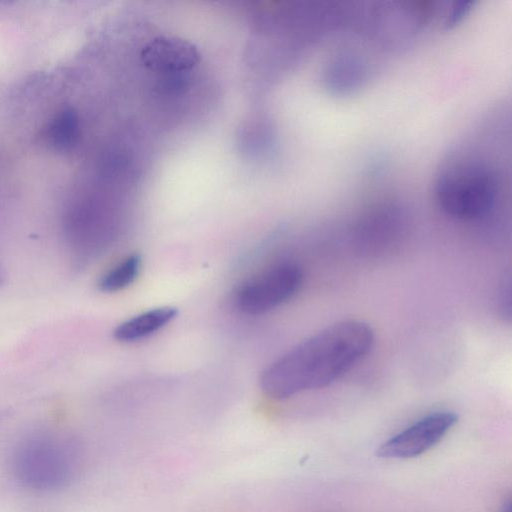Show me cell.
Instances as JSON below:
<instances>
[{
    "mask_svg": "<svg viewBox=\"0 0 512 512\" xmlns=\"http://www.w3.org/2000/svg\"><path fill=\"white\" fill-rule=\"evenodd\" d=\"M500 512H511V502L507 501L505 504H503Z\"/></svg>",
    "mask_w": 512,
    "mask_h": 512,
    "instance_id": "obj_11",
    "label": "cell"
},
{
    "mask_svg": "<svg viewBox=\"0 0 512 512\" xmlns=\"http://www.w3.org/2000/svg\"><path fill=\"white\" fill-rule=\"evenodd\" d=\"M1 279H2V274H1V271H0V283H1Z\"/></svg>",
    "mask_w": 512,
    "mask_h": 512,
    "instance_id": "obj_12",
    "label": "cell"
},
{
    "mask_svg": "<svg viewBox=\"0 0 512 512\" xmlns=\"http://www.w3.org/2000/svg\"><path fill=\"white\" fill-rule=\"evenodd\" d=\"M141 268V257L131 254L107 271L99 280L98 288L103 292H116L129 286L137 278Z\"/></svg>",
    "mask_w": 512,
    "mask_h": 512,
    "instance_id": "obj_9",
    "label": "cell"
},
{
    "mask_svg": "<svg viewBox=\"0 0 512 512\" xmlns=\"http://www.w3.org/2000/svg\"><path fill=\"white\" fill-rule=\"evenodd\" d=\"M498 191L495 168L472 151L450 154L434 183L439 207L450 217L463 221L486 216L495 205Z\"/></svg>",
    "mask_w": 512,
    "mask_h": 512,
    "instance_id": "obj_2",
    "label": "cell"
},
{
    "mask_svg": "<svg viewBox=\"0 0 512 512\" xmlns=\"http://www.w3.org/2000/svg\"><path fill=\"white\" fill-rule=\"evenodd\" d=\"M374 341L371 327L345 320L324 328L272 362L260 386L277 400L329 386L361 362Z\"/></svg>",
    "mask_w": 512,
    "mask_h": 512,
    "instance_id": "obj_1",
    "label": "cell"
},
{
    "mask_svg": "<svg viewBox=\"0 0 512 512\" xmlns=\"http://www.w3.org/2000/svg\"><path fill=\"white\" fill-rule=\"evenodd\" d=\"M472 5L473 2L471 1L458 3V5L452 9L445 24L447 26H452L458 23L463 18V16L469 12Z\"/></svg>",
    "mask_w": 512,
    "mask_h": 512,
    "instance_id": "obj_10",
    "label": "cell"
},
{
    "mask_svg": "<svg viewBox=\"0 0 512 512\" xmlns=\"http://www.w3.org/2000/svg\"><path fill=\"white\" fill-rule=\"evenodd\" d=\"M80 123L77 113L72 109L60 111L50 122L46 137L57 150L71 149L78 141Z\"/></svg>",
    "mask_w": 512,
    "mask_h": 512,
    "instance_id": "obj_8",
    "label": "cell"
},
{
    "mask_svg": "<svg viewBox=\"0 0 512 512\" xmlns=\"http://www.w3.org/2000/svg\"><path fill=\"white\" fill-rule=\"evenodd\" d=\"M367 75L365 63L351 52H341L332 57L322 73V84L332 95L353 94L363 86Z\"/></svg>",
    "mask_w": 512,
    "mask_h": 512,
    "instance_id": "obj_6",
    "label": "cell"
},
{
    "mask_svg": "<svg viewBox=\"0 0 512 512\" xmlns=\"http://www.w3.org/2000/svg\"><path fill=\"white\" fill-rule=\"evenodd\" d=\"M303 273L294 263H281L243 284L236 304L244 313L258 315L280 306L300 289Z\"/></svg>",
    "mask_w": 512,
    "mask_h": 512,
    "instance_id": "obj_4",
    "label": "cell"
},
{
    "mask_svg": "<svg viewBox=\"0 0 512 512\" xmlns=\"http://www.w3.org/2000/svg\"><path fill=\"white\" fill-rule=\"evenodd\" d=\"M14 471L19 481L33 489H56L65 485L72 472L70 447L51 439H31L14 455Z\"/></svg>",
    "mask_w": 512,
    "mask_h": 512,
    "instance_id": "obj_3",
    "label": "cell"
},
{
    "mask_svg": "<svg viewBox=\"0 0 512 512\" xmlns=\"http://www.w3.org/2000/svg\"><path fill=\"white\" fill-rule=\"evenodd\" d=\"M457 420V414L451 411L430 413L381 444L377 455L385 459L417 457L438 444Z\"/></svg>",
    "mask_w": 512,
    "mask_h": 512,
    "instance_id": "obj_5",
    "label": "cell"
},
{
    "mask_svg": "<svg viewBox=\"0 0 512 512\" xmlns=\"http://www.w3.org/2000/svg\"><path fill=\"white\" fill-rule=\"evenodd\" d=\"M177 311L173 307L154 308L122 322L113 332L115 339L121 342H133L145 338L175 318Z\"/></svg>",
    "mask_w": 512,
    "mask_h": 512,
    "instance_id": "obj_7",
    "label": "cell"
}]
</instances>
